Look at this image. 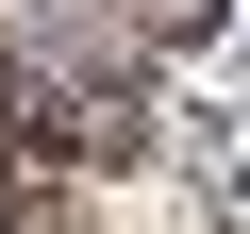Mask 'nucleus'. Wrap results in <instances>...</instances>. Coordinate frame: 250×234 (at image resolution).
<instances>
[{
  "mask_svg": "<svg viewBox=\"0 0 250 234\" xmlns=\"http://www.w3.org/2000/svg\"><path fill=\"white\" fill-rule=\"evenodd\" d=\"M134 17H150V34H200V17H217V0H134Z\"/></svg>",
  "mask_w": 250,
  "mask_h": 234,
  "instance_id": "obj_1",
  "label": "nucleus"
}]
</instances>
